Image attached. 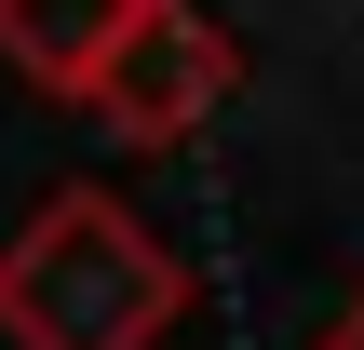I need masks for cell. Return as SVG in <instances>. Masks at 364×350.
<instances>
[{
  "label": "cell",
  "instance_id": "1",
  "mask_svg": "<svg viewBox=\"0 0 364 350\" xmlns=\"http://www.w3.org/2000/svg\"><path fill=\"white\" fill-rule=\"evenodd\" d=\"M189 310V270L149 216H122L108 189H54L14 243H0V337L14 350H162Z\"/></svg>",
  "mask_w": 364,
  "mask_h": 350
},
{
  "label": "cell",
  "instance_id": "2",
  "mask_svg": "<svg viewBox=\"0 0 364 350\" xmlns=\"http://www.w3.org/2000/svg\"><path fill=\"white\" fill-rule=\"evenodd\" d=\"M230 81H243V54H230L216 13H189V0H135L122 54H108V81H95V121H108L122 148H176V135H203V121L230 108Z\"/></svg>",
  "mask_w": 364,
  "mask_h": 350
},
{
  "label": "cell",
  "instance_id": "3",
  "mask_svg": "<svg viewBox=\"0 0 364 350\" xmlns=\"http://www.w3.org/2000/svg\"><path fill=\"white\" fill-rule=\"evenodd\" d=\"M122 27H135V0H0V67H14L27 94H81V108H95Z\"/></svg>",
  "mask_w": 364,
  "mask_h": 350
},
{
  "label": "cell",
  "instance_id": "4",
  "mask_svg": "<svg viewBox=\"0 0 364 350\" xmlns=\"http://www.w3.org/2000/svg\"><path fill=\"white\" fill-rule=\"evenodd\" d=\"M324 350H364V297H351V310H338V337H324Z\"/></svg>",
  "mask_w": 364,
  "mask_h": 350
}]
</instances>
